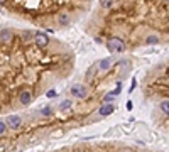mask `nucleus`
I'll list each match as a JSON object with an SVG mask.
<instances>
[{
  "instance_id": "1",
  "label": "nucleus",
  "mask_w": 169,
  "mask_h": 152,
  "mask_svg": "<svg viewBox=\"0 0 169 152\" xmlns=\"http://www.w3.org/2000/svg\"><path fill=\"white\" fill-rule=\"evenodd\" d=\"M107 49H108L112 54H122V52L127 51V44L125 41L120 37H110L107 41Z\"/></svg>"
},
{
  "instance_id": "2",
  "label": "nucleus",
  "mask_w": 169,
  "mask_h": 152,
  "mask_svg": "<svg viewBox=\"0 0 169 152\" xmlns=\"http://www.w3.org/2000/svg\"><path fill=\"white\" fill-rule=\"evenodd\" d=\"M71 95L73 96H76V98H80V100H85L86 96H88V88H86L85 85H81V83H75L71 86Z\"/></svg>"
},
{
  "instance_id": "3",
  "label": "nucleus",
  "mask_w": 169,
  "mask_h": 152,
  "mask_svg": "<svg viewBox=\"0 0 169 152\" xmlns=\"http://www.w3.org/2000/svg\"><path fill=\"white\" fill-rule=\"evenodd\" d=\"M34 44H36L39 49L47 47V44H49L47 34H44V32H36V34H34Z\"/></svg>"
},
{
  "instance_id": "4",
  "label": "nucleus",
  "mask_w": 169,
  "mask_h": 152,
  "mask_svg": "<svg viewBox=\"0 0 169 152\" xmlns=\"http://www.w3.org/2000/svg\"><path fill=\"white\" fill-rule=\"evenodd\" d=\"M7 125H9V129H12V130H19L20 127H22V118H20L19 115H9V117H7Z\"/></svg>"
},
{
  "instance_id": "5",
  "label": "nucleus",
  "mask_w": 169,
  "mask_h": 152,
  "mask_svg": "<svg viewBox=\"0 0 169 152\" xmlns=\"http://www.w3.org/2000/svg\"><path fill=\"white\" fill-rule=\"evenodd\" d=\"M19 101H20V105H24V106L31 105V101H32V91L31 90H22L20 95H19Z\"/></svg>"
},
{
  "instance_id": "6",
  "label": "nucleus",
  "mask_w": 169,
  "mask_h": 152,
  "mask_svg": "<svg viewBox=\"0 0 169 152\" xmlns=\"http://www.w3.org/2000/svg\"><path fill=\"white\" fill-rule=\"evenodd\" d=\"M115 112V105L113 103H102L100 110H98V115L100 117H108Z\"/></svg>"
},
{
  "instance_id": "7",
  "label": "nucleus",
  "mask_w": 169,
  "mask_h": 152,
  "mask_svg": "<svg viewBox=\"0 0 169 152\" xmlns=\"http://www.w3.org/2000/svg\"><path fill=\"white\" fill-rule=\"evenodd\" d=\"M98 71H102V73H107L110 68H112V64H113V57H105V59H102V61H98Z\"/></svg>"
},
{
  "instance_id": "8",
  "label": "nucleus",
  "mask_w": 169,
  "mask_h": 152,
  "mask_svg": "<svg viewBox=\"0 0 169 152\" xmlns=\"http://www.w3.org/2000/svg\"><path fill=\"white\" fill-rule=\"evenodd\" d=\"M14 39V34H12L10 29H2L0 31V44H7Z\"/></svg>"
},
{
  "instance_id": "9",
  "label": "nucleus",
  "mask_w": 169,
  "mask_h": 152,
  "mask_svg": "<svg viewBox=\"0 0 169 152\" xmlns=\"http://www.w3.org/2000/svg\"><path fill=\"white\" fill-rule=\"evenodd\" d=\"M69 22H71V15H69L68 12H61V14L57 15V24H59L61 27L68 26Z\"/></svg>"
},
{
  "instance_id": "10",
  "label": "nucleus",
  "mask_w": 169,
  "mask_h": 152,
  "mask_svg": "<svg viewBox=\"0 0 169 152\" xmlns=\"http://www.w3.org/2000/svg\"><path fill=\"white\" fill-rule=\"evenodd\" d=\"M97 68H98V64H97V63H95V64H92V66H90V68H88V71H86V73H85V78H86V81H92V80H93V76H95V73H97V71H98V69H97Z\"/></svg>"
},
{
  "instance_id": "11",
  "label": "nucleus",
  "mask_w": 169,
  "mask_h": 152,
  "mask_svg": "<svg viewBox=\"0 0 169 152\" xmlns=\"http://www.w3.org/2000/svg\"><path fill=\"white\" fill-rule=\"evenodd\" d=\"M118 95L115 91H110V93H107V95L103 96V100H102V103H112V101L115 100V98H117Z\"/></svg>"
},
{
  "instance_id": "12",
  "label": "nucleus",
  "mask_w": 169,
  "mask_h": 152,
  "mask_svg": "<svg viewBox=\"0 0 169 152\" xmlns=\"http://www.w3.org/2000/svg\"><path fill=\"white\" fill-rule=\"evenodd\" d=\"M159 110H161L164 115H169V100H162V101H161Z\"/></svg>"
},
{
  "instance_id": "13",
  "label": "nucleus",
  "mask_w": 169,
  "mask_h": 152,
  "mask_svg": "<svg viewBox=\"0 0 169 152\" xmlns=\"http://www.w3.org/2000/svg\"><path fill=\"white\" fill-rule=\"evenodd\" d=\"M71 106H73V101H71V100H63V101L59 103V110H64V112H68Z\"/></svg>"
},
{
  "instance_id": "14",
  "label": "nucleus",
  "mask_w": 169,
  "mask_h": 152,
  "mask_svg": "<svg viewBox=\"0 0 169 152\" xmlns=\"http://www.w3.org/2000/svg\"><path fill=\"white\" fill-rule=\"evenodd\" d=\"M100 5H102V9H110V7L115 5V0H102Z\"/></svg>"
},
{
  "instance_id": "15",
  "label": "nucleus",
  "mask_w": 169,
  "mask_h": 152,
  "mask_svg": "<svg viewBox=\"0 0 169 152\" xmlns=\"http://www.w3.org/2000/svg\"><path fill=\"white\" fill-rule=\"evenodd\" d=\"M41 115H42V117H51L52 108H51V106H42V108H41Z\"/></svg>"
},
{
  "instance_id": "16",
  "label": "nucleus",
  "mask_w": 169,
  "mask_h": 152,
  "mask_svg": "<svg viewBox=\"0 0 169 152\" xmlns=\"http://www.w3.org/2000/svg\"><path fill=\"white\" fill-rule=\"evenodd\" d=\"M157 42H159V36H149V37L146 39V44H149V46L157 44Z\"/></svg>"
},
{
  "instance_id": "17",
  "label": "nucleus",
  "mask_w": 169,
  "mask_h": 152,
  "mask_svg": "<svg viewBox=\"0 0 169 152\" xmlns=\"http://www.w3.org/2000/svg\"><path fill=\"white\" fill-rule=\"evenodd\" d=\"M118 66H122V68H127V69H130L132 63H130V59H122L120 63H118Z\"/></svg>"
},
{
  "instance_id": "18",
  "label": "nucleus",
  "mask_w": 169,
  "mask_h": 152,
  "mask_svg": "<svg viewBox=\"0 0 169 152\" xmlns=\"http://www.w3.org/2000/svg\"><path fill=\"white\" fill-rule=\"evenodd\" d=\"M7 127H9V125H7V122H0V135H3L7 132Z\"/></svg>"
},
{
  "instance_id": "19",
  "label": "nucleus",
  "mask_w": 169,
  "mask_h": 152,
  "mask_svg": "<svg viewBox=\"0 0 169 152\" xmlns=\"http://www.w3.org/2000/svg\"><path fill=\"white\" fill-rule=\"evenodd\" d=\"M31 36H34V34H32L31 31H26V32H24V34H22V37H24V39H29V37H31Z\"/></svg>"
},
{
  "instance_id": "20",
  "label": "nucleus",
  "mask_w": 169,
  "mask_h": 152,
  "mask_svg": "<svg viewBox=\"0 0 169 152\" xmlns=\"http://www.w3.org/2000/svg\"><path fill=\"white\" fill-rule=\"evenodd\" d=\"M135 86H137V80L134 78V80H132V86H130V90H129V91H134V90H135Z\"/></svg>"
},
{
  "instance_id": "21",
  "label": "nucleus",
  "mask_w": 169,
  "mask_h": 152,
  "mask_svg": "<svg viewBox=\"0 0 169 152\" xmlns=\"http://www.w3.org/2000/svg\"><path fill=\"white\" fill-rule=\"evenodd\" d=\"M47 96H49V98H54V96H56V91H54V90H49V91H47Z\"/></svg>"
},
{
  "instance_id": "22",
  "label": "nucleus",
  "mask_w": 169,
  "mask_h": 152,
  "mask_svg": "<svg viewBox=\"0 0 169 152\" xmlns=\"http://www.w3.org/2000/svg\"><path fill=\"white\" fill-rule=\"evenodd\" d=\"M125 106H127V110H132V106H134V105H132V101H127Z\"/></svg>"
},
{
  "instance_id": "23",
  "label": "nucleus",
  "mask_w": 169,
  "mask_h": 152,
  "mask_svg": "<svg viewBox=\"0 0 169 152\" xmlns=\"http://www.w3.org/2000/svg\"><path fill=\"white\" fill-rule=\"evenodd\" d=\"M162 2H164V3H169V0H162Z\"/></svg>"
}]
</instances>
